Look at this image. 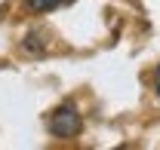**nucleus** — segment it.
<instances>
[{
	"label": "nucleus",
	"instance_id": "obj_3",
	"mask_svg": "<svg viewBox=\"0 0 160 150\" xmlns=\"http://www.w3.org/2000/svg\"><path fill=\"white\" fill-rule=\"evenodd\" d=\"M157 95H160V68H157Z\"/></svg>",
	"mask_w": 160,
	"mask_h": 150
},
{
	"label": "nucleus",
	"instance_id": "obj_1",
	"mask_svg": "<svg viewBox=\"0 0 160 150\" xmlns=\"http://www.w3.org/2000/svg\"><path fill=\"white\" fill-rule=\"evenodd\" d=\"M46 126H49V132L56 138H74L83 129V120H80V113H77L74 104H62L59 110H52V116H49Z\"/></svg>",
	"mask_w": 160,
	"mask_h": 150
},
{
	"label": "nucleus",
	"instance_id": "obj_2",
	"mask_svg": "<svg viewBox=\"0 0 160 150\" xmlns=\"http://www.w3.org/2000/svg\"><path fill=\"white\" fill-rule=\"evenodd\" d=\"M65 3H68V0H25V6H28L31 12H49V9H59Z\"/></svg>",
	"mask_w": 160,
	"mask_h": 150
}]
</instances>
